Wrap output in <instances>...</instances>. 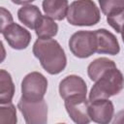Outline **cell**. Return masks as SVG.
I'll return each instance as SVG.
<instances>
[{"instance_id": "6da1fadb", "label": "cell", "mask_w": 124, "mask_h": 124, "mask_svg": "<svg viewBox=\"0 0 124 124\" xmlns=\"http://www.w3.org/2000/svg\"><path fill=\"white\" fill-rule=\"evenodd\" d=\"M33 54L41 66L50 75L61 73L67 65V57L60 44L50 38H39L33 45Z\"/></svg>"}, {"instance_id": "7a4b0ae2", "label": "cell", "mask_w": 124, "mask_h": 124, "mask_svg": "<svg viewBox=\"0 0 124 124\" xmlns=\"http://www.w3.org/2000/svg\"><path fill=\"white\" fill-rule=\"evenodd\" d=\"M124 87V77L122 73L115 67L105 72L95 84L92 86L89 93V101L97 99H108L111 96L117 95Z\"/></svg>"}, {"instance_id": "3957f363", "label": "cell", "mask_w": 124, "mask_h": 124, "mask_svg": "<svg viewBox=\"0 0 124 124\" xmlns=\"http://www.w3.org/2000/svg\"><path fill=\"white\" fill-rule=\"evenodd\" d=\"M67 20L75 26H92L100 21L99 8L93 0H75L69 6Z\"/></svg>"}, {"instance_id": "277c9868", "label": "cell", "mask_w": 124, "mask_h": 124, "mask_svg": "<svg viewBox=\"0 0 124 124\" xmlns=\"http://www.w3.org/2000/svg\"><path fill=\"white\" fill-rule=\"evenodd\" d=\"M71 52L78 58H87L96 52L97 41L94 31L80 30L74 33L69 40Z\"/></svg>"}, {"instance_id": "5b68a950", "label": "cell", "mask_w": 124, "mask_h": 124, "mask_svg": "<svg viewBox=\"0 0 124 124\" xmlns=\"http://www.w3.org/2000/svg\"><path fill=\"white\" fill-rule=\"evenodd\" d=\"M47 89L46 78L39 72L27 74L21 81V97L30 101L44 99Z\"/></svg>"}, {"instance_id": "8992f818", "label": "cell", "mask_w": 124, "mask_h": 124, "mask_svg": "<svg viewBox=\"0 0 124 124\" xmlns=\"http://www.w3.org/2000/svg\"><path fill=\"white\" fill-rule=\"evenodd\" d=\"M17 108L28 124H45L47 122V105L44 99L30 101L21 97L17 103Z\"/></svg>"}, {"instance_id": "52a82bcc", "label": "cell", "mask_w": 124, "mask_h": 124, "mask_svg": "<svg viewBox=\"0 0 124 124\" xmlns=\"http://www.w3.org/2000/svg\"><path fill=\"white\" fill-rule=\"evenodd\" d=\"M89 104L85 95H75L64 100L66 110L71 119L78 124H87L91 121L89 116Z\"/></svg>"}, {"instance_id": "ba28073f", "label": "cell", "mask_w": 124, "mask_h": 124, "mask_svg": "<svg viewBox=\"0 0 124 124\" xmlns=\"http://www.w3.org/2000/svg\"><path fill=\"white\" fill-rule=\"evenodd\" d=\"M1 33L9 46L14 49H25L31 41L30 32L15 22L1 30Z\"/></svg>"}, {"instance_id": "9c48e42d", "label": "cell", "mask_w": 124, "mask_h": 124, "mask_svg": "<svg viewBox=\"0 0 124 124\" xmlns=\"http://www.w3.org/2000/svg\"><path fill=\"white\" fill-rule=\"evenodd\" d=\"M114 113V107L108 99H97L89 104V116L93 122L108 124L111 121Z\"/></svg>"}, {"instance_id": "30bf717a", "label": "cell", "mask_w": 124, "mask_h": 124, "mask_svg": "<svg viewBox=\"0 0 124 124\" xmlns=\"http://www.w3.org/2000/svg\"><path fill=\"white\" fill-rule=\"evenodd\" d=\"M87 93V85L82 78L77 75L65 77L59 83V94L62 99H66L75 95H85Z\"/></svg>"}, {"instance_id": "8fae6325", "label": "cell", "mask_w": 124, "mask_h": 124, "mask_svg": "<svg viewBox=\"0 0 124 124\" xmlns=\"http://www.w3.org/2000/svg\"><path fill=\"white\" fill-rule=\"evenodd\" d=\"M97 41V53H106L109 55H116L120 51V46L116 37L105 28L94 31Z\"/></svg>"}, {"instance_id": "7c38bea8", "label": "cell", "mask_w": 124, "mask_h": 124, "mask_svg": "<svg viewBox=\"0 0 124 124\" xmlns=\"http://www.w3.org/2000/svg\"><path fill=\"white\" fill-rule=\"evenodd\" d=\"M43 10L46 16L55 19L62 20L68 13V0H43Z\"/></svg>"}, {"instance_id": "4fadbf2b", "label": "cell", "mask_w": 124, "mask_h": 124, "mask_svg": "<svg viewBox=\"0 0 124 124\" xmlns=\"http://www.w3.org/2000/svg\"><path fill=\"white\" fill-rule=\"evenodd\" d=\"M42 16L40 9L35 5H24L17 11L19 21L30 29H35L36 24Z\"/></svg>"}, {"instance_id": "5bb4252c", "label": "cell", "mask_w": 124, "mask_h": 124, "mask_svg": "<svg viewBox=\"0 0 124 124\" xmlns=\"http://www.w3.org/2000/svg\"><path fill=\"white\" fill-rule=\"evenodd\" d=\"M115 67H116V65L112 60H110L107 57H100V58L93 60L88 65L87 74L91 80L96 81L100 78V77L105 72H107L109 69L115 68Z\"/></svg>"}, {"instance_id": "9a60e30c", "label": "cell", "mask_w": 124, "mask_h": 124, "mask_svg": "<svg viewBox=\"0 0 124 124\" xmlns=\"http://www.w3.org/2000/svg\"><path fill=\"white\" fill-rule=\"evenodd\" d=\"M15 95V84L10 73L0 70V104L11 103Z\"/></svg>"}, {"instance_id": "2e32d148", "label": "cell", "mask_w": 124, "mask_h": 124, "mask_svg": "<svg viewBox=\"0 0 124 124\" xmlns=\"http://www.w3.org/2000/svg\"><path fill=\"white\" fill-rule=\"evenodd\" d=\"M36 35L39 38H52L58 32V25L53 18L42 16L35 27Z\"/></svg>"}, {"instance_id": "e0dca14e", "label": "cell", "mask_w": 124, "mask_h": 124, "mask_svg": "<svg viewBox=\"0 0 124 124\" xmlns=\"http://www.w3.org/2000/svg\"><path fill=\"white\" fill-rule=\"evenodd\" d=\"M16 109L12 102L7 104H1L0 124H16Z\"/></svg>"}, {"instance_id": "ac0fdd59", "label": "cell", "mask_w": 124, "mask_h": 124, "mask_svg": "<svg viewBox=\"0 0 124 124\" xmlns=\"http://www.w3.org/2000/svg\"><path fill=\"white\" fill-rule=\"evenodd\" d=\"M101 11L104 15L108 16L112 13L124 9V0H98Z\"/></svg>"}, {"instance_id": "d6986e66", "label": "cell", "mask_w": 124, "mask_h": 124, "mask_svg": "<svg viewBox=\"0 0 124 124\" xmlns=\"http://www.w3.org/2000/svg\"><path fill=\"white\" fill-rule=\"evenodd\" d=\"M107 21L117 33H121L124 29V9L107 16Z\"/></svg>"}, {"instance_id": "ffe728a7", "label": "cell", "mask_w": 124, "mask_h": 124, "mask_svg": "<svg viewBox=\"0 0 124 124\" xmlns=\"http://www.w3.org/2000/svg\"><path fill=\"white\" fill-rule=\"evenodd\" d=\"M13 16L12 14L6 10L4 7L1 8V30H3L5 27L13 23Z\"/></svg>"}, {"instance_id": "44dd1931", "label": "cell", "mask_w": 124, "mask_h": 124, "mask_svg": "<svg viewBox=\"0 0 124 124\" xmlns=\"http://www.w3.org/2000/svg\"><path fill=\"white\" fill-rule=\"evenodd\" d=\"M113 123H124V109L117 112L115 115V118L113 120Z\"/></svg>"}, {"instance_id": "7402d4cb", "label": "cell", "mask_w": 124, "mask_h": 124, "mask_svg": "<svg viewBox=\"0 0 124 124\" xmlns=\"http://www.w3.org/2000/svg\"><path fill=\"white\" fill-rule=\"evenodd\" d=\"M14 4H16V5H25V4H29L35 0H11Z\"/></svg>"}, {"instance_id": "603a6c76", "label": "cell", "mask_w": 124, "mask_h": 124, "mask_svg": "<svg viewBox=\"0 0 124 124\" xmlns=\"http://www.w3.org/2000/svg\"><path fill=\"white\" fill-rule=\"evenodd\" d=\"M121 37H122V41H123V43H124V29H123L122 32H121Z\"/></svg>"}]
</instances>
